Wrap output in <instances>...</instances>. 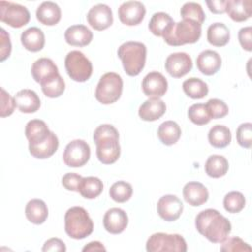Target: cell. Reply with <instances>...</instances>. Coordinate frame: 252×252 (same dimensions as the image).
<instances>
[{"label":"cell","mask_w":252,"mask_h":252,"mask_svg":"<svg viewBox=\"0 0 252 252\" xmlns=\"http://www.w3.org/2000/svg\"><path fill=\"white\" fill-rule=\"evenodd\" d=\"M208 140L210 144L215 148H224L231 142L230 130L224 125H215L209 131Z\"/></svg>","instance_id":"34"},{"label":"cell","mask_w":252,"mask_h":252,"mask_svg":"<svg viewBox=\"0 0 252 252\" xmlns=\"http://www.w3.org/2000/svg\"><path fill=\"white\" fill-rule=\"evenodd\" d=\"M181 136V129L179 125L172 121H164L162 122L158 129V137L160 142L166 146H171L175 144Z\"/></svg>","instance_id":"30"},{"label":"cell","mask_w":252,"mask_h":252,"mask_svg":"<svg viewBox=\"0 0 252 252\" xmlns=\"http://www.w3.org/2000/svg\"><path fill=\"white\" fill-rule=\"evenodd\" d=\"M188 117L196 125H205L211 120L204 103H195L191 105L188 109Z\"/></svg>","instance_id":"40"},{"label":"cell","mask_w":252,"mask_h":252,"mask_svg":"<svg viewBox=\"0 0 252 252\" xmlns=\"http://www.w3.org/2000/svg\"><path fill=\"white\" fill-rule=\"evenodd\" d=\"M146 15V8L142 2L126 1L118 8V17L122 24L127 26L139 25Z\"/></svg>","instance_id":"11"},{"label":"cell","mask_w":252,"mask_h":252,"mask_svg":"<svg viewBox=\"0 0 252 252\" xmlns=\"http://www.w3.org/2000/svg\"><path fill=\"white\" fill-rule=\"evenodd\" d=\"M124 71L129 76H137L145 67L147 47L139 41H126L117 50Z\"/></svg>","instance_id":"2"},{"label":"cell","mask_w":252,"mask_h":252,"mask_svg":"<svg viewBox=\"0 0 252 252\" xmlns=\"http://www.w3.org/2000/svg\"><path fill=\"white\" fill-rule=\"evenodd\" d=\"M226 0H212L206 1V4L211 12L214 14H222L225 12Z\"/></svg>","instance_id":"49"},{"label":"cell","mask_w":252,"mask_h":252,"mask_svg":"<svg viewBox=\"0 0 252 252\" xmlns=\"http://www.w3.org/2000/svg\"><path fill=\"white\" fill-rule=\"evenodd\" d=\"M25 214L31 222L34 224H41L48 217V209L42 200L32 199L28 202L25 209Z\"/></svg>","instance_id":"27"},{"label":"cell","mask_w":252,"mask_h":252,"mask_svg":"<svg viewBox=\"0 0 252 252\" xmlns=\"http://www.w3.org/2000/svg\"><path fill=\"white\" fill-rule=\"evenodd\" d=\"M184 200L193 207H198L205 204L209 198L207 188L200 182L190 181L183 187Z\"/></svg>","instance_id":"20"},{"label":"cell","mask_w":252,"mask_h":252,"mask_svg":"<svg viewBox=\"0 0 252 252\" xmlns=\"http://www.w3.org/2000/svg\"><path fill=\"white\" fill-rule=\"evenodd\" d=\"M180 15L183 20H191L201 25L204 23L206 16L200 4L195 2H187L180 9Z\"/></svg>","instance_id":"37"},{"label":"cell","mask_w":252,"mask_h":252,"mask_svg":"<svg viewBox=\"0 0 252 252\" xmlns=\"http://www.w3.org/2000/svg\"><path fill=\"white\" fill-rule=\"evenodd\" d=\"M122 78L114 73L108 72L103 74L95 89V98L102 104H110L117 101L122 94Z\"/></svg>","instance_id":"5"},{"label":"cell","mask_w":252,"mask_h":252,"mask_svg":"<svg viewBox=\"0 0 252 252\" xmlns=\"http://www.w3.org/2000/svg\"><path fill=\"white\" fill-rule=\"evenodd\" d=\"M87 21L90 26L96 31L105 30L113 23L112 11L105 4L94 5L88 12Z\"/></svg>","instance_id":"15"},{"label":"cell","mask_w":252,"mask_h":252,"mask_svg":"<svg viewBox=\"0 0 252 252\" xmlns=\"http://www.w3.org/2000/svg\"><path fill=\"white\" fill-rule=\"evenodd\" d=\"M51 134L46 123L39 119L30 120L25 128V135L29 141V146H35L45 141Z\"/></svg>","instance_id":"19"},{"label":"cell","mask_w":252,"mask_h":252,"mask_svg":"<svg viewBox=\"0 0 252 252\" xmlns=\"http://www.w3.org/2000/svg\"><path fill=\"white\" fill-rule=\"evenodd\" d=\"M105 247L102 245L101 242L99 241H92L90 243H88L84 248L83 251H105Z\"/></svg>","instance_id":"50"},{"label":"cell","mask_w":252,"mask_h":252,"mask_svg":"<svg viewBox=\"0 0 252 252\" xmlns=\"http://www.w3.org/2000/svg\"><path fill=\"white\" fill-rule=\"evenodd\" d=\"M42 251H66V246L64 242L59 238H50L45 241L42 247Z\"/></svg>","instance_id":"48"},{"label":"cell","mask_w":252,"mask_h":252,"mask_svg":"<svg viewBox=\"0 0 252 252\" xmlns=\"http://www.w3.org/2000/svg\"><path fill=\"white\" fill-rule=\"evenodd\" d=\"M251 0H228L225 12L234 22H244L251 17Z\"/></svg>","instance_id":"25"},{"label":"cell","mask_w":252,"mask_h":252,"mask_svg":"<svg viewBox=\"0 0 252 252\" xmlns=\"http://www.w3.org/2000/svg\"><path fill=\"white\" fill-rule=\"evenodd\" d=\"M103 190L102 181L95 176L83 177L79 187L78 192L86 199H94L101 194Z\"/></svg>","instance_id":"31"},{"label":"cell","mask_w":252,"mask_h":252,"mask_svg":"<svg viewBox=\"0 0 252 252\" xmlns=\"http://www.w3.org/2000/svg\"><path fill=\"white\" fill-rule=\"evenodd\" d=\"M21 42L27 50L32 52H37L41 50L44 46V33L40 29L36 27L29 28L22 32Z\"/></svg>","instance_id":"24"},{"label":"cell","mask_w":252,"mask_h":252,"mask_svg":"<svg viewBox=\"0 0 252 252\" xmlns=\"http://www.w3.org/2000/svg\"><path fill=\"white\" fill-rule=\"evenodd\" d=\"M201 33V25L191 20H182L178 23H174L162 37L168 45L180 46L187 43L197 42Z\"/></svg>","instance_id":"4"},{"label":"cell","mask_w":252,"mask_h":252,"mask_svg":"<svg viewBox=\"0 0 252 252\" xmlns=\"http://www.w3.org/2000/svg\"><path fill=\"white\" fill-rule=\"evenodd\" d=\"M133 193V188L130 183L120 180L113 183L109 189L110 198L117 203H124L128 201Z\"/></svg>","instance_id":"36"},{"label":"cell","mask_w":252,"mask_h":252,"mask_svg":"<svg viewBox=\"0 0 252 252\" xmlns=\"http://www.w3.org/2000/svg\"><path fill=\"white\" fill-rule=\"evenodd\" d=\"M237 143L245 148L249 149L252 146V124L250 122L242 123L236 130Z\"/></svg>","instance_id":"42"},{"label":"cell","mask_w":252,"mask_h":252,"mask_svg":"<svg viewBox=\"0 0 252 252\" xmlns=\"http://www.w3.org/2000/svg\"><path fill=\"white\" fill-rule=\"evenodd\" d=\"M166 110L165 102L158 97H150L139 107V116L145 121H155L160 118Z\"/></svg>","instance_id":"21"},{"label":"cell","mask_w":252,"mask_h":252,"mask_svg":"<svg viewBox=\"0 0 252 252\" xmlns=\"http://www.w3.org/2000/svg\"><path fill=\"white\" fill-rule=\"evenodd\" d=\"M128 224V216L120 208L109 209L103 217V226L106 231L112 234H118L124 231Z\"/></svg>","instance_id":"17"},{"label":"cell","mask_w":252,"mask_h":252,"mask_svg":"<svg viewBox=\"0 0 252 252\" xmlns=\"http://www.w3.org/2000/svg\"><path fill=\"white\" fill-rule=\"evenodd\" d=\"M36 19L43 25L54 26L61 19V9L54 2H42L36 10Z\"/></svg>","instance_id":"26"},{"label":"cell","mask_w":252,"mask_h":252,"mask_svg":"<svg viewBox=\"0 0 252 252\" xmlns=\"http://www.w3.org/2000/svg\"><path fill=\"white\" fill-rule=\"evenodd\" d=\"M230 37L228 28L222 23H214L209 26L207 31V39L214 46H224Z\"/></svg>","instance_id":"29"},{"label":"cell","mask_w":252,"mask_h":252,"mask_svg":"<svg viewBox=\"0 0 252 252\" xmlns=\"http://www.w3.org/2000/svg\"><path fill=\"white\" fill-rule=\"evenodd\" d=\"M165 70L173 78H181L189 73L193 63L191 57L185 52L171 53L165 60Z\"/></svg>","instance_id":"12"},{"label":"cell","mask_w":252,"mask_h":252,"mask_svg":"<svg viewBox=\"0 0 252 252\" xmlns=\"http://www.w3.org/2000/svg\"><path fill=\"white\" fill-rule=\"evenodd\" d=\"M157 210L162 220L173 221L180 217L183 211V204L175 195H164L158 200Z\"/></svg>","instance_id":"13"},{"label":"cell","mask_w":252,"mask_h":252,"mask_svg":"<svg viewBox=\"0 0 252 252\" xmlns=\"http://www.w3.org/2000/svg\"><path fill=\"white\" fill-rule=\"evenodd\" d=\"M31 15L29 10L20 4L13 2H0V20L1 22L19 29L27 25Z\"/></svg>","instance_id":"8"},{"label":"cell","mask_w":252,"mask_h":252,"mask_svg":"<svg viewBox=\"0 0 252 252\" xmlns=\"http://www.w3.org/2000/svg\"><path fill=\"white\" fill-rule=\"evenodd\" d=\"M65 69L69 77L76 82H86L93 74L91 61L79 50L70 51L66 55Z\"/></svg>","instance_id":"7"},{"label":"cell","mask_w":252,"mask_h":252,"mask_svg":"<svg viewBox=\"0 0 252 252\" xmlns=\"http://www.w3.org/2000/svg\"><path fill=\"white\" fill-rule=\"evenodd\" d=\"M58 146V138L53 132H51L50 136L45 141L35 146H29V150L32 157L43 159L51 157L57 151Z\"/></svg>","instance_id":"28"},{"label":"cell","mask_w":252,"mask_h":252,"mask_svg":"<svg viewBox=\"0 0 252 252\" xmlns=\"http://www.w3.org/2000/svg\"><path fill=\"white\" fill-rule=\"evenodd\" d=\"M65 231L74 239H83L94 230V223L88 212L80 206L67 210L65 217Z\"/></svg>","instance_id":"3"},{"label":"cell","mask_w":252,"mask_h":252,"mask_svg":"<svg viewBox=\"0 0 252 252\" xmlns=\"http://www.w3.org/2000/svg\"><path fill=\"white\" fill-rule=\"evenodd\" d=\"M146 249L148 252H185L187 250V244L185 239L179 234L158 232L149 237L147 240Z\"/></svg>","instance_id":"6"},{"label":"cell","mask_w":252,"mask_h":252,"mask_svg":"<svg viewBox=\"0 0 252 252\" xmlns=\"http://www.w3.org/2000/svg\"><path fill=\"white\" fill-rule=\"evenodd\" d=\"M0 37H1V43H0V61H4L7 59L10 54H11V40H10V35L9 33L4 30L1 29L0 32Z\"/></svg>","instance_id":"45"},{"label":"cell","mask_w":252,"mask_h":252,"mask_svg":"<svg viewBox=\"0 0 252 252\" xmlns=\"http://www.w3.org/2000/svg\"><path fill=\"white\" fill-rule=\"evenodd\" d=\"M65 40L73 46L88 45L93 39V32L84 25H73L65 31Z\"/></svg>","instance_id":"23"},{"label":"cell","mask_w":252,"mask_h":252,"mask_svg":"<svg viewBox=\"0 0 252 252\" xmlns=\"http://www.w3.org/2000/svg\"><path fill=\"white\" fill-rule=\"evenodd\" d=\"M252 248L237 236L230 237L222 241L220 245V251H251Z\"/></svg>","instance_id":"43"},{"label":"cell","mask_w":252,"mask_h":252,"mask_svg":"<svg viewBox=\"0 0 252 252\" xmlns=\"http://www.w3.org/2000/svg\"><path fill=\"white\" fill-rule=\"evenodd\" d=\"M91 156V149L84 140L71 141L64 150L63 161L70 167H80L88 162Z\"/></svg>","instance_id":"9"},{"label":"cell","mask_w":252,"mask_h":252,"mask_svg":"<svg viewBox=\"0 0 252 252\" xmlns=\"http://www.w3.org/2000/svg\"><path fill=\"white\" fill-rule=\"evenodd\" d=\"M119 136L102 137L94 141L96 145V157L103 164L114 163L120 156Z\"/></svg>","instance_id":"10"},{"label":"cell","mask_w":252,"mask_h":252,"mask_svg":"<svg viewBox=\"0 0 252 252\" xmlns=\"http://www.w3.org/2000/svg\"><path fill=\"white\" fill-rule=\"evenodd\" d=\"M239 43L246 51L252 50V28L245 27L241 28L238 32Z\"/></svg>","instance_id":"47"},{"label":"cell","mask_w":252,"mask_h":252,"mask_svg":"<svg viewBox=\"0 0 252 252\" xmlns=\"http://www.w3.org/2000/svg\"><path fill=\"white\" fill-rule=\"evenodd\" d=\"M174 24L173 19L164 12L155 13L150 22L149 30L157 36H162Z\"/></svg>","instance_id":"33"},{"label":"cell","mask_w":252,"mask_h":252,"mask_svg":"<svg viewBox=\"0 0 252 252\" xmlns=\"http://www.w3.org/2000/svg\"><path fill=\"white\" fill-rule=\"evenodd\" d=\"M16 106L15 99L3 88H1V117L11 115Z\"/></svg>","instance_id":"44"},{"label":"cell","mask_w":252,"mask_h":252,"mask_svg":"<svg viewBox=\"0 0 252 252\" xmlns=\"http://www.w3.org/2000/svg\"><path fill=\"white\" fill-rule=\"evenodd\" d=\"M40 86H41L42 93L46 96L51 98L60 96L65 91V82L63 78L60 76V74L55 78L41 84Z\"/></svg>","instance_id":"38"},{"label":"cell","mask_w":252,"mask_h":252,"mask_svg":"<svg viewBox=\"0 0 252 252\" xmlns=\"http://www.w3.org/2000/svg\"><path fill=\"white\" fill-rule=\"evenodd\" d=\"M182 89L189 97L194 99L203 98L209 93L208 85L201 79L195 77L185 80L182 84Z\"/></svg>","instance_id":"35"},{"label":"cell","mask_w":252,"mask_h":252,"mask_svg":"<svg viewBox=\"0 0 252 252\" xmlns=\"http://www.w3.org/2000/svg\"><path fill=\"white\" fill-rule=\"evenodd\" d=\"M82 178L83 177L81 175L74 172L66 173L62 177V185L69 191L78 192V187Z\"/></svg>","instance_id":"46"},{"label":"cell","mask_w":252,"mask_h":252,"mask_svg":"<svg viewBox=\"0 0 252 252\" xmlns=\"http://www.w3.org/2000/svg\"><path fill=\"white\" fill-rule=\"evenodd\" d=\"M59 75L58 68L55 63L46 57H42L34 61L32 66V76L35 82L40 85L55 78Z\"/></svg>","instance_id":"16"},{"label":"cell","mask_w":252,"mask_h":252,"mask_svg":"<svg viewBox=\"0 0 252 252\" xmlns=\"http://www.w3.org/2000/svg\"><path fill=\"white\" fill-rule=\"evenodd\" d=\"M245 206V198L242 193L237 191L229 192L223 198V207L228 213H239Z\"/></svg>","instance_id":"39"},{"label":"cell","mask_w":252,"mask_h":252,"mask_svg":"<svg viewBox=\"0 0 252 252\" xmlns=\"http://www.w3.org/2000/svg\"><path fill=\"white\" fill-rule=\"evenodd\" d=\"M17 107L21 112L33 113L40 107V99L36 93L30 89L19 91L14 96Z\"/></svg>","instance_id":"22"},{"label":"cell","mask_w":252,"mask_h":252,"mask_svg":"<svg viewBox=\"0 0 252 252\" xmlns=\"http://www.w3.org/2000/svg\"><path fill=\"white\" fill-rule=\"evenodd\" d=\"M195 225L199 233L213 243L222 242L231 231L230 221L215 209L200 212L195 219Z\"/></svg>","instance_id":"1"},{"label":"cell","mask_w":252,"mask_h":252,"mask_svg":"<svg viewBox=\"0 0 252 252\" xmlns=\"http://www.w3.org/2000/svg\"><path fill=\"white\" fill-rule=\"evenodd\" d=\"M196 63L198 70L202 74L211 76L216 74L220 70L221 66V58L218 52L211 49H207L202 51L198 55Z\"/></svg>","instance_id":"18"},{"label":"cell","mask_w":252,"mask_h":252,"mask_svg":"<svg viewBox=\"0 0 252 252\" xmlns=\"http://www.w3.org/2000/svg\"><path fill=\"white\" fill-rule=\"evenodd\" d=\"M205 105L211 119L222 118L228 113V106L224 101L220 99H218V98L209 99Z\"/></svg>","instance_id":"41"},{"label":"cell","mask_w":252,"mask_h":252,"mask_svg":"<svg viewBox=\"0 0 252 252\" xmlns=\"http://www.w3.org/2000/svg\"><path fill=\"white\" fill-rule=\"evenodd\" d=\"M228 170L227 159L220 155H212L205 163L206 173L213 178H220L226 174Z\"/></svg>","instance_id":"32"},{"label":"cell","mask_w":252,"mask_h":252,"mask_svg":"<svg viewBox=\"0 0 252 252\" xmlns=\"http://www.w3.org/2000/svg\"><path fill=\"white\" fill-rule=\"evenodd\" d=\"M144 94L149 97H161L167 91V81L165 77L157 71L148 73L142 82Z\"/></svg>","instance_id":"14"}]
</instances>
